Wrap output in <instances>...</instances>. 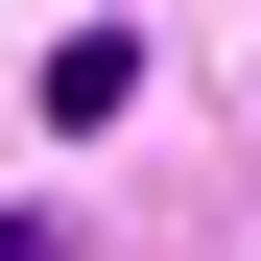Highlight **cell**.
Masks as SVG:
<instances>
[]
</instances>
